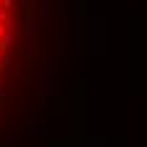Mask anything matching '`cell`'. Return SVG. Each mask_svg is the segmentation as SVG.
I'll list each match as a JSON object with an SVG mask.
<instances>
[{
    "label": "cell",
    "mask_w": 147,
    "mask_h": 147,
    "mask_svg": "<svg viewBox=\"0 0 147 147\" xmlns=\"http://www.w3.org/2000/svg\"><path fill=\"white\" fill-rule=\"evenodd\" d=\"M10 46H13V33H10V30H8V33H5V36H3V51H8V48H10Z\"/></svg>",
    "instance_id": "6da1fadb"
},
{
    "label": "cell",
    "mask_w": 147,
    "mask_h": 147,
    "mask_svg": "<svg viewBox=\"0 0 147 147\" xmlns=\"http://www.w3.org/2000/svg\"><path fill=\"white\" fill-rule=\"evenodd\" d=\"M48 13V0H41V15Z\"/></svg>",
    "instance_id": "7a4b0ae2"
},
{
    "label": "cell",
    "mask_w": 147,
    "mask_h": 147,
    "mask_svg": "<svg viewBox=\"0 0 147 147\" xmlns=\"http://www.w3.org/2000/svg\"><path fill=\"white\" fill-rule=\"evenodd\" d=\"M20 3H23V0H20Z\"/></svg>",
    "instance_id": "3957f363"
}]
</instances>
